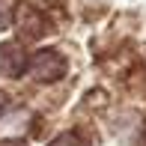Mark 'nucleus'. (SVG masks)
Segmentation results:
<instances>
[{"label": "nucleus", "instance_id": "20e7f679", "mask_svg": "<svg viewBox=\"0 0 146 146\" xmlns=\"http://www.w3.org/2000/svg\"><path fill=\"white\" fill-rule=\"evenodd\" d=\"M3 24H6V18H3V12H0V27H3Z\"/></svg>", "mask_w": 146, "mask_h": 146}, {"label": "nucleus", "instance_id": "7ed1b4c3", "mask_svg": "<svg viewBox=\"0 0 146 146\" xmlns=\"http://www.w3.org/2000/svg\"><path fill=\"white\" fill-rule=\"evenodd\" d=\"M51 146H87V140H84L78 131H66V134H60Z\"/></svg>", "mask_w": 146, "mask_h": 146}, {"label": "nucleus", "instance_id": "f257e3e1", "mask_svg": "<svg viewBox=\"0 0 146 146\" xmlns=\"http://www.w3.org/2000/svg\"><path fill=\"white\" fill-rule=\"evenodd\" d=\"M66 75V60L57 51H39L33 57V78L36 81H57Z\"/></svg>", "mask_w": 146, "mask_h": 146}, {"label": "nucleus", "instance_id": "f03ea898", "mask_svg": "<svg viewBox=\"0 0 146 146\" xmlns=\"http://www.w3.org/2000/svg\"><path fill=\"white\" fill-rule=\"evenodd\" d=\"M21 69H24V51H21V45L3 42V45H0V75L18 78Z\"/></svg>", "mask_w": 146, "mask_h": 146}]
</instances>
